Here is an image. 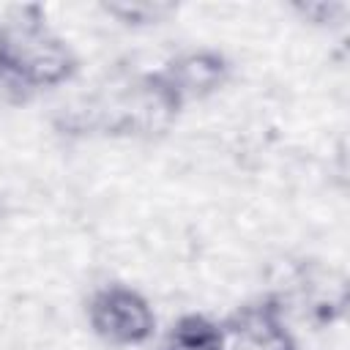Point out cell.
Wrapping results in <instances>:
<instances>
[{"instance_id":"1","label":"cell","mask_w":350,"mask_h":350,"mask_svg":"<svg viewBox=\"0 0 350 350\" xmlns=\"http://www.w3.org/2000/svg\"><path fill=\"white\" fill-rule=\"evenodd\" d=\"M0 66L27 96L38 88H55L77 71L71 46L41 19L16 22L0 30Z\"/></svg>"},{"instance_id":"2","label":"cell","mask_w":350,"mask_h":350,"mask_svg":"<svg viewBox=\"0 0 350 350\" xmlns=\"http://www.w3.org/2000/svg\"><path fill=\"white\" fill-rule=\"evenodd\" d=\"M88 320H90L96 336H101L104 342L118 345V347L142 345L145 339H150V334L156 328L150 304L137 290L123 287V284H109V287L98 290L90 298Z\"/></svg>"},{"instance_id":"3","label":"cell","mask_w":350,"mask_h":350,"mask_svg":"<svg viewBox=\"0 0 350 350\" xmlns=\"http://www.w3.org/2000/svg\"><path fill=\"white\" fill-rule=\"evenodd\" d=\"M159 77L167 85V90L175 96V101L183 107L186 101H197L216 93L227 82L230 66L219 52L200 49V52H186L170 60L159 71Z\"/></svg>"},{"instance_id":"4","label":"cell","mask_w":350,"mask_h":350,"mask_svg":"<svg viewBox=\"0 0 350 350\" xmlns=\"http://www.w3.org/2000/svg\"><path fill=\"white\" fill-rule=\"evenodd\" d=\"M221 350H295L273 306H246L221 328Z\"/></svg>"},{"instance_id":"5","label":"cell","mask_w":350,"mask_h":350,"mask_svg":"<svg viewBox=\"0 0 350 350\" xmlns=\"http://www.w3.org/2000/svg\"><path fill=\"white\" fill-rule=\"evenodd\" d=\"M164 350H221V328L200 314H189L172 328Z\"/></svg>"},{"instance_id":"6","label":"cell","mask_w":350,"mask_h":350,"mask_svg":"<svg viewBox=\"0 0 350 350\" xmlns=\"http://www.w3.org/2000/svg\"><path fill=\"white\" fill-rule=\"evenodd\" d=\"M107 11L112 16H120L126 25H150L159 16L170 14V5L161 3H118V5H107Z\"/></svg>"}]
</instances>
